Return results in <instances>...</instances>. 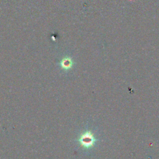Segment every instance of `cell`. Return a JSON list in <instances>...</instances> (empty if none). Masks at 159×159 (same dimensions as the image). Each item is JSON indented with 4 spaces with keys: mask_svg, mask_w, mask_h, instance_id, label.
<instances>
[{
    "mask_svg": "<svg viewBox=\"0 0 159 159\" xmlns=\"http://www.w3.org/2000/svg\"><path fill=\"white\" fill-rule=\"evenodd\" d=\"M78 140L82 147L88 148L94 145L96 139L93 134L88 131L82 134Z\"/></svg>",
    "mask_w": 159,
    "mask_h": 159,
    "instance_id": "6da1fadb",
    "label": "cell"
},
{
    "mask_svg": "<svg viewBox=\"0 0 159 159\" xmlns=\"http://www.w3.org/2000/svg\"><path fill=\"white\" fill-rule=\"evenodd\" d=\"M60 65L62 68L65 70H68L71 68V67L72 66V61L70 58H66L62 60V61L60 63Z\"/></svg>",
    "mask_w": 159,
    "mask_h": 159,
    "instance_id": "7a4b0ae2",
    "label": "cell"
}]
</instances>
